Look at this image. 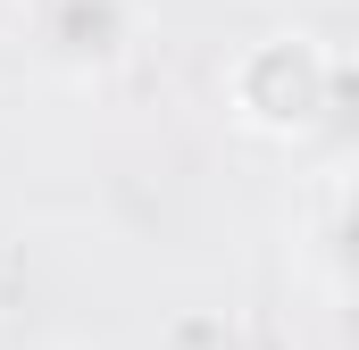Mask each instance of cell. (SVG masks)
I'll return each mask as SVG.
<instances>
[{"label":"cell","instance_id":"cell-2","mask_svg":"<svg viewBox=\"0 0 359 350\" xmlns=\"http://www.w3.org/2000/svg\"><path fill=\"white\" fill-rule=\"evenodd\" d=\"M151 0H17V34L42 76L59 84H109L142 50Z\"/></svg>","mask_w":359,"mask_h":350},{"label":"cell","instance_id":"cell-3","mask_svg":"<svg viewBox=\"0 0 359 350\" xmlns=\"http://www.w3.org/2000/svg\"><path fill=\"white\" fill-rule=\"evenodd\" d=\"M301 267L318 284L326 309L351 300V167H326L309 192V234H301Z\"/></svg>","mask_w":359,"mask_h":350},{"label":"cell","instance_id":"cell-1","mask_svg":"<svg viewBox=\"0 0 359 350\" xmlns=\"http://www.w3.org/2000/svg\"><path fill=\"white\" fill-rule=\"evenodd\" d=\"M334 84L343 67L318 34H259L226 67V117L251 142H309L334 117Z\"/></svg>","mask_w":359,"mask_h":350}]
</instances>
